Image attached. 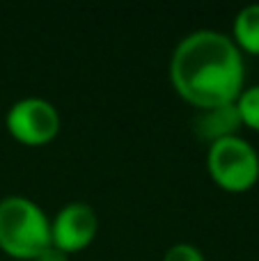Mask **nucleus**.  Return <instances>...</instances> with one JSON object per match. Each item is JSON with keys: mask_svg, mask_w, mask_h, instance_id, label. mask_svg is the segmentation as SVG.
I'll return each mask as SVG.
<instances>
[{"mask_svg": "<svg viewBox=\"0 0 259 261\" xmlns=\"http://www.w3.org/2000/svg\"><path fill=\"white\" fill-rule=\"evenodd\" d=\"M239 128H241V115L237 110V101L197 110L195 119H193V130H195L197 140L209 144L223 138H232V135H237Z\"/></svg>", "mask_w": 259, "mask_h": 261, "instance_id": "obj_6", "label": "nucleus"}, {"mask_svg": "<svg viewBox=\"0 0 259 261\" xmlns=\"http://www.w3.org/2000/svg\"><path fill=\"white\" fill-rule=\"evenodd\" d=\"M237 110L241 115V124L259 130V85L243 87V92L237 99Z\"/></svg>", "mask_w": 259, "mask_h": 261, "instance_id": "obj_8", "label": "nucleus"}, {"mask_svg": "<svg viewBox=\"0 0 259 261\" xmlns=\"http://www.w3.org/2000/svg\"><path fill=\"white\" fill-rule=\"evenodd\" d=\"M163 261H204V254L191 243H174L163 254Z\"/></svg>", "mask_w": 259, "mask_h": 261, "instance_id": "obj_9", "label": "nucleus"}, {"mask_svg": "<svg viewBox=\"0 0 259 261\" xmlns=\"http://www.w3.org/2000/svg\"><path fill=\"white\" fill-rule=\"evenodd\" d=\"M232 39L239 46V50L259 55V3L246 5L234 16Z\"/></svg>", "mask_w": 259, "mask_h": 261, "instance_id": "obj_7", "label": "nucleus"}, {"mask_svg": "<svg viewBox=\"0 0 259 261\" xmlns=\"http://www.w3.org/2000/svg\"><path fill=\"white\" fill-rule=\"evenodd\" d=\"M7 130L23 144H46L60 133V113L50 101L41 96H23L5 117Z\"/></svg>", "mask_w": 259, "mask_h": 261, "instance_id": "obj_4", "label": "nucleus"}, {"mask_svg": "<svg viewBox=\"0 0 259 261\" xmlns=\"http://www.w3.org/2000/svg\"><path fill=\"white\" fill-rule=\"evenodd\" d=\"M99 229V218L94 208L85 202H69L50 220V245L71 254L85 250L94 241Z\"/></svg>", "mask_w": 259, "mask_h": 261, "instance_id": "obj_5", "label": "nucleus"}, {"mask_svg": "<svg viewBox=\"0 0 259 261\" xmlns=\"http://www.w3.org/2000/svg\"><path fill=\"white\" fill-rule=\"evenodd\" d=\"M170 81L184 101L200 110L234 103L246 83L243 55L225 32H188L170 58Z\"/></svg>", "mask_w": 259, "mask_h": 261, "instance_id": "obj_1", "label": "nucleus"}, {"mask_svg": "<svg viewBox=\"0 0 259 261\" xmlns=\"http://www.w3.org/2000/svg\"><path fill=\"white\" fill-rule=\"evenodd\" d=\"M206 167L211 179L229 193H246L259 181V153L241 135L209 144Z\"/></svg>", "mask_w": 259, "mask_h": 261, "instance_id": "obj_3", "label": "nucleus"}, {"mask_svg": "<svg viewBox=\"0 0 259 261\" xmlns=\"http://www.w3.org/2000/svg\"><path fill=\"white\" fill-rule=\"evenodd\" d=\"M32 261H69V254L62 252L60 248H55V245H48V248L41 250Z\"/></svg>", "mask_w": 259, "mask_h": 261, "instance_id": "obj_10", "label": "nucleus"}, {"mask_svg": "<svg viewBox=\"0 0 259 261\" xmlns=\"http://www.w3.org/2000/svg\"><path fill=\"white\" fill-rule=\"evenodd\" d=\"M50 245V220L39 204L23 195L0 199V250L14 259L32 261Z\"/></svg>", "mask_w": 259, "mask_h": 261, "instance_id": "obj_2", "label": "nucleus"}]
</instances>
